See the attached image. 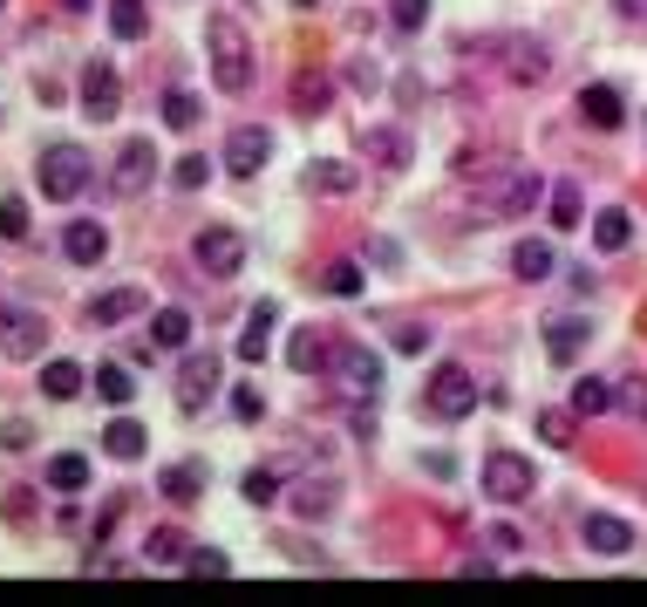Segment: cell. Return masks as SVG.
<instances>
[{"instance_id": "cell-1", "label": "cell", "mask_w": 647, "mask_h": 607, "mask_svg": "<svg viewBox=\"0 0 647 607\" xmlns=\"http://www.w3.org/2000/svg\"><path fill=\"white\" fill-rule=\"evenodd\" d=\"M204 48H212V83H219L225 96H239V89L252 83V41H246V28L219 14L212 28H204Z\"/></svg>"}, {"instance_id": "cell-2", "label": "cell", "mask_w": 647, "mask_h": 607, "mask_svg": "<svg viewBox=\"0 0 647 607\" xmlns=\"http://www.w3.org/2000/svg\"><path fill=\"white\" fill-rule=\"evenodd\" d=\"M423 410H430V417H444V423L471 417V410H477V375L463 369V362H444V369H436L430 383H423Z\"/></svg>"}, {"instance_id": "cell-3", "label": "cell", "mask_w": 647, "mask_h": 607, "mask_svg": "<svg viewBox=\"0 0 647 607\" xmlns=\"http://www.w3.org/2000/svg\"><path fill=\"white\" fill-rule=\"evenodd\" d=\"M35 171H41V198H55V206H69V198L89 185V150H83V144H48Z\"/></svg>"}, {"instance_id": "cell-4", "label": "cell", "mask_w": 647, "mask_h": 607, "mask_svg": "<svg viewBox=\"0 0 647 607\" xmlns=\"http://www.w3.org/2000/svg\"><path fill=\"white\" fill-rule=\"evenodd\" d=\"M477 198L498 219H525V212H538V198H546V178H538V171H505V178H484Z\"/></svg>"}, {"instance_id": "cell-5", "label": "cell", "mask_w": 647, "mask_h": 607, "mask_svg": "<svg viewBox=\"0 0 647 607\" xmlns=\"http://www.w3.org/2000/svg\"><path fill=\"white\" fill-rule=\"evenodd\" d=\"M538 492V478H532V464L518 458V450H490L484 458V498H498V505H525Z\"/></svg>"}, {"instance_id": "cell-6", "label": "cell", "mask_w": 647, "mask_h": 607, "mask_svg": "<svg viewBox=\"0 0 647 607\" xmlns=\"http://www.w3.org/2000/svg\"><path fill=\"white\" fill-rule=\"evenodd\" d=\"M191 260L212 273V281H232V273L246 267V239L232 233V225H204V233L191 239Z\"/></svg>"}, {"instance_id": "cell-7", "label": "cell", "mask_w": 647, "mask_h": 607, "mask_svg": "<svg viewBox=\"0 0 647 607\" xmlns=\"http://www.w3.org/2000/svg\"><path fill=\"white\" fill-rule=\"evenodd\" d=\"M266 158H273V137L259 131V123H239V131L225 137V171H232V178H259Z\"/></svg>"}, {"instance_id": "cell-8", "label": "cell", "mask_w": 647, "mask_h": 607, "mask_svg": "<svg viewBox=\"0 0 647 607\" xmlns=\"http://www.w3.org/2000/svg\"><path fill=\"white\" fill-rule=\"evenodd\" d=\"M41 335H48V321L35 308H0V348H8L14 362H35L41 356Z\"/></svg>"}, {"instance_id": "cell-9", "label": "cell", "mask_w": 647, "mask_h": 607, "mask_svg": "<svg viewBox=\"0 0 647 607\" xmlns=\"http://www.w3.org/2000/svg\"><path fill=\"white\" fill-rule=\"evenodd\" d=\"M150 171H158V150H150V137H129L116 150V171H110V191L116 198H137L150 185Z\"/></svg>"}, {"instance_id": "cell-10", "label": "cell", "mask_w": 647, "mask_h": 607, "mask_svg": "<svg viewBox=\"0 0 647 607\" xmlns=\"http://www.w3.org/2000/svg\"><path fill=\"white\" fill-rule=\"evenodd\" d=\"M334 375H341L354 396H375L382 389V356L369 342H341V348H334Z\"/></svg>"}, {"instance_id": "cell-11", "label": "cell", "mask_w": 647, "mask_h": 607, "mask_svg": "<svg viewBox=\"0 0 647 607\" xmlns=\"http://www.w3.org/2000/svg\"><path fill=\"white\" fill-rule=\"evenodd\" d=\"M83 110H89L96 123H110V116L123 110V75H116L110 62H89V69H83Z\"/></svg>"}, {"instance_id": "cell-12", "label": "cell", "mask_w": 647, "mask_h": 607, "mask_svg": "<svg viewBox=\"0 0 647 607\" xmlns=\"http://www.w3.org/2000/svg\"><path fill=\"white\" fill-rule=\"evenodd\" d=\"M580 540L593 546V553H607V560H620V553H634L640 540H634V525L627 519H613V512H586L580 519Z\"/></svg>"}, {"instance_id": "cell-13", "label": "cell", "mask_w": 647, "mask_h": 607, "mask_svg": "<svg viewBox=\"0 0 647 607\" xmlns=\"http://www.w3.org/2000/svg\"><path fill=\"white\" fill-rule=\"evenodd\" d=\"M361 150H369V164H382V171H402L409 158H416V144H409V131H396V123H375V131L361 137Z\"/></svg>"}, {"instance_id": "cell-14", "label": "cell", "mask_w": 647, "mask_h": 607, "mask_svg": "<svg viewBox=\"0 0 647 607\" xmlns=\"http://www.w3.org/2000/svg\"><path fill=\"white\" fill-rule=\"evenodd\" d=\"M273 327H279V300H259V308L246 314V327H239V362H266Z\"/></svg>"}, {"instance_id": "cell-15", "label": "cell", "mask_w": 647, "mask_h": 607, "mask_svg": "<svg viewBox=\"0 0 647 607\" xmlns=\"http://www.w3.org/2000/svg\"><path fill=\"white\" fill-rule=\"evenodd\" d=\"M580 116L593 123V131H620V123H627V103H620L613 83H586L580 89Z\"/></svg>"}, {"instance_id": "cell-16", "label": "cell", "mask_w": 647, "mask_h": 607, "mask_svg": "<svg viewBox=\"0 0 647 607\" xmlns=\"http://www.w3.org/2000/svg\"><path fill=\"white\" fill-rule=\"evenodd\" d=\"M552 267H559V252H552V239H518L511 246V273L525 287H538V281H552Z\"/></svg>"}, {"instance_id": "cell-17", "label": "cell", "mask_w": 647, "mask_h": 607, "mask_svg": "<svg viewBox=\"0 0 647 607\" xmlns=\"http://www.w3.org/2000/svg\"><path fill=\"white\" fill-rule=\"evenodd\" d=\"M354 185H361V164H348V158H314L307 164V191H321V198H341Z\"/></svg>"}, {"instance_id": "cell-18", "label": "cell", "mask_w": 647, "mask_h": 607, "mask_svg": "<svg viewBox=\"0 0 647 607\" xmlns=\"http://www.w3.org/2000/svg\"><path fill=\"white\" fill-rule=\"evenodd\" d=\"M150 300H144V287H116V294H96L89 300V327H116V321H129V314H144Z\"/></svg>"}, {"instance_id": "cell-19", "label": "cell", "mask_w": 647, "mask_h": 607, "mask_svg": "<svg viewBox=\"0 0 647 607\" xmlns=\"http://www.w3.org/2000/svg\"><path fill=\"white\" fill-rule=\"evenodd\" d=\"M62 252H69V260H75V267H96V260H102V252H110V233H102V225H96V219H75V225H69V233H62Z\"/></svg>"}, {"instance_id": "cell-20", "label": "cell", "mask_w": 647, "mask_h": 607, "mask_svg": "<svg viewBox=\"0 0 647 607\" xmlns=\"http://www.w3.org/2000/svg\"><path fill=\"white\" fill-rule=\"evenodd\" d=\"M586 335H593V327H586L580 314H552V321H546V356H552V362H573L580 348H586Z\"/></svg>"}, {"instance_id": "cell-21", "label": "cell", "mask_w": 647, "mask_h": 607, "mask_svg": "<svg viewBox=\"0 0 647 607\" xmlns=\"http://www.w3.org/2000/svg\"><path fill=\"white\" fill-rule=\"evenodd\" d=\"M334 348H341V342H327L321 327H300L294 348H287V362H294L300 375H314V369H334Z\"/></svg>"}, {"instance_id": "cell-22", "label": "cell", "mask_w": 647, "mask_h": 607, "mask_svg": "<svg viewBox=\"0 0 647 607\" xmlns=\"http://www.w3.org/2000/svg\"><path fill=\"white\" fill-rule=\"evenodd\" d=\"M212 389H219V356H191V362H185V383H177V402L198 410Z\"/></svg>"}, {"instance_id": "cell-23", "label": "cell", "mask_w": 647, "mask_h": 607, "mask_svg": "<svg viewBox=\"0 0 647 607\" xmlns=\"http://www.w3.org/2000/svg\"><path fill=\"white\" fill-rule=\"evenodd\" d=\"M158 492L171 498V505H191V498H204V464H164V478H158Z\"/></svg>"}, {"instance_id": "cell-24", "label": "cell", "mask_w": 647, "mask_h": 607, "mask_svg": "<svg viewBox=\"0 0 647 607\" xmlns=\"http://www.w3.org/2000/svg\"><path fill=\"white\" fill-rule=\"evenodd\" d=\"M102 450H110L116 464H137L144 458V423L137 417H116L110 430H102Z\"/></svg>"}, {"instance_id": "cell-25", "label": "cell", "mask_w": 647, "mask_h": 607, "mask_svg": "<svg viewBox=\"0 0 647 607\" xmlns=\"http://www.w3.org/2000/svg\"><path fill=\"white\" fill-rule=\"evenodd\" d=\"M144 560H150V567H185V560H191V540L177 533V525H158V533L144 540Z\"/></svg>"}, {"instance_id": "cell-26", "label": "cell", "mask_w": 647, "mask_h": 607, "mask_svg": "<svg viewBox=\"0 0 647 607\" xmlns=\"http://www.w3.org/2000/svg\"><path fill=\"white\" fill-rule=\"evenodd\" d=\"M327 103H334V83H327L321 69H300V75H294V110H300V116H321Z\"/></svg>"}, {"instance_id": "cell-27", "label": "cell", "mask_w": 647, "mask_h": 607, "mask_svg": "<svg viewBox=\"0 0 647 607\" xmlns=\"http://www.w3.org/2000/svg\"><path fill=\"white\" fill-rule=\"evenodd\" d=\"M546 75H552L546 41H518L511 48V83H546Z\"/></svg>"}, {"instance_id": "cell-28", "label": "cell", "mask_w": 647, "mask_h": 607, "mask_svg": "<svg viewBox=\"0 0 647 607\" xmlns=\"http://www.w3.org/2000/svg\"><path fill=\"white\" fill-rule=\"evenodd\" d=\"M627 239H634V219L620 206H607L600 219H593V246H600V252H627Z\"/></svg>"}, {"instance_id": "cell-29", "label": "cell", "mask_w": 647, "mask_h": 607, "mask_svg": "<svg viewBox=\"0 0 647 607\" xmlns=\"http://www.w3.org/2000/svg\"><path fill=\"white\" fill-rule=\"evenodd\" d=\"M83 485H89V458H83V450L48 458V492H83Z\"/></svg>"}, {"instance_id": "cell-30", "label": "cell", "mask_w": 647, "mask_h": 607, "mask_svg": "<svg viewBox=\"0 0 647 607\" xmlns=\"http://www.w3.org/2000/svg\"><path fill=\"white\" fill-rule=\"evenodd\" d=\"M546 212H552V225H559V233H573V225H586V198H580V185H552Z\"/></svg>"}, {"instance_id": "cell-31", "label": "cell", "mask_w": 647, "mask_h": 607, "mask_svg": "<svg viewBox=\"0 0 647 607\" xmlns=\"http://www.w3.org/2000/svg\"><path fill=\"white\" fill-rule=\"evenodd\" d=\"M607 410H613V383L580 375V383H573V417H607Z\"/></svg>"}, {"instance_id": "cell-32", "label": "cell", "mask_w": 647, "mask_h": 607, "mask_svg": "<svg viewBox=\"0 0 647 607\" xmlns=\"http://www.w3.org/2000/svg\"><path fill=\"white\" fill-rule=\"evenodd\" d=\"M150 342H158V348H185V342H191V314H185V308H158Z\"/></svg>"}, {"instance_id": "cell-33", "label": "cell", "mask_w": 647, "mask_h": 607, "mask_svg": "<svg viewBox=\"0 0 647 607\" xmlns=\"http://www.w3.org/2000/svg\"><path fill=\"white\" fill-rule=\"evenodd\" d=\"M287 505H294L300 519H327V512H334V485H327V478H321V485L307 478V485H294V498H287Z\"/></svg>"}, {"instance_id": "cell-34", "label": "cell", "mask_w": 647, "mask_h": 607, "mask_svg": "<svg viewBox=\"0 0 647 607\" xmlns=\"http://www.w3.org/2000/svg\"><path fill=\"white\" fill-rule=\"evenodd\" d=\"M144 28H150L144 0H110V35H116V41H137Z\"/></svg>"}, {"instance_id": "cell-35", "label": "cell", "mask_w": 647, "mask_h": 607, "mask_svg": "<svg viewBox=\"0 0 647 607\" xmlns=\"http://www.w3.org/2000/svg\"><path fill=\"white\" fill-rule=\"evenodd\" d=\"M96 396H102V402H116V410H123V402L137 396V383H129V369H123V362H102V369H96Z\"/></svg>"}, {"instance_id": "cell-36", "label": "cell", "mask_w": 647, "mask_h": 607, "mask_svg": "<svg viewBox=\"0 0 647 607\" xmlns=\"http://www.w3.org/2000/svg\"><path fill=\"white\" fill-rule=\"evenodd\" d=\"M41 389H48V396H55V402H69V396H83V369H75V362H48V369H41Z\"/></svg>"}, {"instance_id": "cell-37", "label": "cell", "mask_w": 647, "mask_h": 607, "mask_svg": "<svg viewBox=\"0 0 647 607\" xmlns=\"http://www.w3.org/2000/svg\"><path fill=\"white\" fill-rule=\"evenodd\" d=\"M321 287H327L334 300H354V294H361V267H354V260H334V267H321Z\"/></svg>"}, {"instance_id": "cell-38", "label": "cell", "mask_w": 647, "mask_h": 607, "mask_svg": "<svg viewBox=\"0 0 647 607\" xmlns=\"http://www.w3.org/2000/svg\"><path fill=\"white\" fill-rule=\"evenodd\" d=\"M246 505H279V471L273 464H259V471H246Z\"/></svg>"}, {"instance_id": "cell-39", "label": "cell", "mask_w": 647, "mask_h": 607, "mask_svg": "<svg viewBox=\"0 0 647 607\" xmlns=\"http://www.w3.org/2000/svg\"><path fill=\"white\" fill-rule=\"evenodd\" d=\"M164 123H171V131H198V96L191 89H171L164 96Z\"/></svg>"}, {"instance_id": "cell-40", "label": "cell", "mask_w": 647, "mask_h": 607, "mask_svg": "<svg viewBox=\"0 0 647 607\" xmlns=\"http://www.w3.org/2000/svg\"><path fill=\"white\" fill-rule=\"evenodd\" d=\"M0 239H28V198H0Z\"/></svg>"}, {"instance_id": "cell-41", "label": "cell", "mask_w": 647, "mask_h": 607, "mask_svg": "<svg viewBox=\"0 0 647 607\" xmlns=\"http://www.w3.org/2000/svg\"><path fill=\"white\" fill-rule=\"evenodd\" d=\"M538 437H546L552 450L573 444V410H538Z\"/></svg>"}, {"instance_id": "cell-42", "label": "cell", "mask_w": 647, "mask_h": 607, "mask_svg": "<svg viewBox=\"0 0 647 607\" xmlns=\"http://www.w3.org/2000/svg\"><path fill=\"white\" fill-rule=\"evenodd\" d=\"M388 21H396V35H416L430 21V0H388Z\"/></svg>"}, {"instance_id": "cell-43", "label": "cell", "mask_w": 647, "mask_h": 607, "mask_svg": "<svg viewBox=\"0 0 647 607\" xmlns=\"http://www.w3.org/2000/svg\"><path fill=\"white\" fill-rule=\"evenodd\" d=\"M232 417H239V423H259V417H266V396H259L252 383H239V389H232Z\"/></svg>"}, {"instance_id": "cell-44", "label": "cell", "mask_w": 647, "mask_h": 607, "mask_svg": "<svg viewBox=\"0 0 647 607\" xmlns=\"http://www.w3.org/2000/svg\"><path fill=\"white\" fill-rule=\"evenodd\" d=\"M204 171H212L204 158H177V164H171V185H177V191H198V185H204Z\"/></svg>"}, {"instance_id": "cell-45", "label": "cell", "mask_w": 647, "mask_h": 607, "mask_svg": "<svg viewBox=\"0 0 647 607\" xmlns=\"http://www.w3.org/2000/svg\"><path fill=\"white\" fill-rule=\"evenodd\" d=\"M185 567H191V573H212V580H225V573H232V560H225L219 546H198L191 560H185Z\"/></svg>"}, {"instance_id": "cell-46", "label": "cell", "mask_w": 647, "mask_h": 607, "mask_svg": "<svg viewBox=\"0 0 647 607\" xmlns=\"http://www.w3.org/2000/svg\"><path fill=\"white\" fill-rule=\"evenodd\" d=\"M28 444H35V430L21 423V417H8V423H0V450H28Z\"/></svg>"}, {"instance_id": "cell-47", "label": "cell", "mask_w": 647, "mask_h": 607, "mask_svg": "<svg viewBox=\"0 0 647 607\" xmlns=\"http://www.w3.org/2000/svg\"><path fill=\"white\" fill-rule=\"evenodd\" d=\"M396 348H402V356H423V348H430V327H396Z\"/></svg>"}, {"instance_id": "cell-48", "label": "cell", "mask_w": 647, "mask_h": 607, "mask_svg": "<svg viewBox=\"0 0 647 607\" xmlns=\"http://www.w3.org/2000/svg\"><path fill=\"white\" fill-rule=\"evenodd\" d=\"M348 83H354L361 96H375V89H382V75H375V62H354V69H348Z\"/></svg>"}, {"instance_id": "cell-49", "label": "cell", "mask_w": 647, "mask_h": 607, "mask_svg": "<svg viewBox=\"0 0 647 607\" xmlns=\"http://www.w3.org/2000/svg\"><path fill=\"white\" fill-rule=\"evenodd\" d=\"M484 540H490V546H498V553H518V546H525V540H518V533H511V525H490V533H484Z\"/></svg>"}, {"instance_id": "cell-50", "label": "cell", "mask_w": 647, "mask_h": 607, "mask_svg": "<svg viewBox=\"0 0 647 607\" xmlns=\"http://www.w3.org/2000/svg\"><path fill=\"white\" fill-rule=\"evenodd\" d=\"M96 8V0H62V14H89Z\"/></svg>"}]
</instances>
